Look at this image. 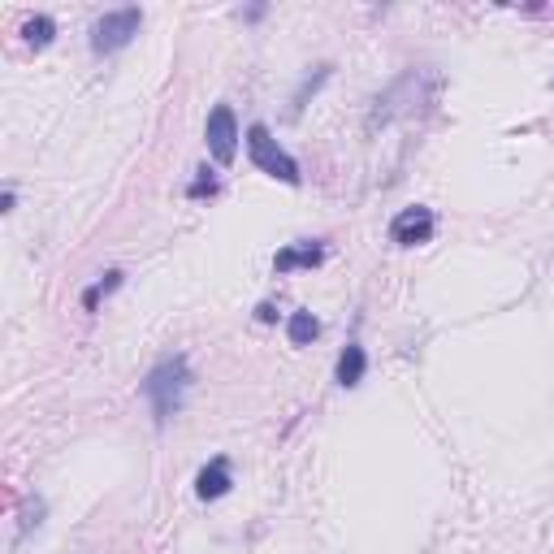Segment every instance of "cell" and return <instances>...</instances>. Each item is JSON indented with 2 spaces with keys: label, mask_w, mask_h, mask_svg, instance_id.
I'll return each instance as SVG.
<instances>
[{
  "label": "cell",
  "mask_w": 554,
  "mask_h": 554,
  "mask_svg": "<svg viewBox=\"0 0 554 554\" xmlns=\"http://www.w3.org/2000/svg\"><path fill=\"white\" fill-rule=\"evenodd\" d=\"M40 515H44V503L35 498V503H31V511H26V520H23V529H18V532L26 537V532H31V524H40Z\"/></svg>",
  "instance_id": "5bb4252c"
},
{
  "label": "cell",
  "mask_w": 554,
  "mask_h": 554,
  "mask_svg": "<svg viewBox=\"0 0 554 554\" xmlns=\"http://www.w3.org/2000/svg\"><path fill=\"white\" fill-rule=\"evenodd\" d=\"M321 333V321L312 316V312H290V321H286V338L295 342V347H308L312 338Z\"/></svg>",
  "instance_id": "30bf717a"
},
{
  "label": "cell",
  "mask_w": 554,
  "mask_h": 554,
  "mask_svg": "<svg viewBox=\"0 0 554 554\" xmlns=\"http://www.w3.org/2000/svg\"><path fill=\"white\" fill-rule=\"evenodd\" d=\"M256 321H260V325H273V321H277V308H273V304H260V308H256Z\"/></svg>",
  "instance_id": "9a60e30c"
},
{
  "label": "cell",
  "mask_w": 554,
  "mask_h": 554,
  "mask_svg": "<svg viewBox=\"0 0 554 554\" xmlns=\"http://www.w3.org/2000/svg\"><path fill=\"white\" fill-rule=\"evenodd\" d=\"M247 152H251V165L260 169V174L277 177V182H286V186H299L304 174H299V165H295V156L268 134L265 122H251L247 126Z\"/></svg>",
  "instance_id": "7a4b0ae2"
},
{
  "label": "cell",
  "mask_w": 554,
  "mask_h": 554,
  "mask_svg": "<svg viewBox=\"0 0 554 554\" xmlns=\"http://www.w3.org/2000/svg\"><path fill=\"white\" fill-rule=\"evenodd\" d=\"M325 260V247L321 243H290L273 256V268L277 273H295V268H316Z\"/></svg>",
  "instance_id": "52a82bcc"
},
{
  "label": "cell",
  "mask_w": 554,
  "mask_h": 554,
  "mask_svg": "<svg viewBox=\"0 0 554 554\" xmlns=\"http://www.w3.org/2000/svg\"><path fill=\"white\" fill-rule=\"evenodd\" d=\"M14 204H18V195H14V191H5V195H0V213H14Z\"/></svg>",
  "instance_id": "2e32d148"
},
{
  "label": "cell",
  "mask_w": 554,
  "mask_h": 554,
  "mask_svg": "<svg viewBox=\"0 0 554 554\" xmlns=\"http://www.w3.org/2000/svg\"><path fill=\"white\" fill-rule=\"evenodd\" d=\"M330 69H333V66H321V69H316V74H312V78H304V87L295 91V100H290V117H299V113H304V104H308V95H316V91H321V83L330 78Z\"/></svg>",
  "instance_id": "7c38bea8"
},
{
  "label": "cell",
  "mask_w": 554,
  "mask_h": 554,
  "mask_svg": "<svg viewBox=\"0 0 554 554\" xmlns=\"http://www.w3.org/2000/svg\"><path fill=\"white\" fill-rule=\"evenodd\" d=\"M139 26H143V9H113L104 18H95L91 26V52L95 57H109V52H122V48L131 44L134 35H139Z\"/></svg>",
  "instance_id": "3957f363"
},
{
  "label": "cell",
  "mask_w": 554,
  "mask_h": 554,
  "mask_svg": "<svg viewBox=\"0 0 554 554\" xmlns=\"http://www.w3.org/2000/svg\"><path fill=\"white\" fill-rule=\"evenodd\" d=\"M186 390H191V364H186V355L160 359L152 373H148V381H143V399L152 403V421L169 424V416L182 412Z\"/></svg>",
  "instance_id": "6da1fadb"
},
{
  "label": "cell",
  "mask_w": 554,
  "mask_h": 554,
  "mask_svg": "<svg viewBox=\"0 0 554 554\" xmlns=\"http://www.w3.org/2000/svg\"><path fill=\"white\" fill-rule=\"evenodd\" d=\"M230 486H234V472H230V459H225V455L208 459V464L200 468V477H195V494H200L204 503H217V498H225V494H230Z\"/></svg>",
  "instance_id": "8992f818"
},
{
  "label": "cell",
  "mask_w": 554,
  "mask_h": 554,
  "mask_svg": "<svg viewBox=\"0 0 554 554\" xmlns=\"http://www.w3.org/2000/svg\"><path fill=\"white\" fill-rule=\"evenodd\" d=\"M433 213L424 208V204H412V208H403L399 217L390 222V239L399 247H421V243H429L433 239Z\"/></svg>",
  "instance_id": "5b68a950"
},
{
  "label": "cell",
  "mask_w": 554,
  "mask_h": 554,
  "mask_svg": "<svg viewBox=\"0 0 554 554\" xmlns=\"http://www.w3.org/2000/svg\"><path fill=\"white\" fill-rule=\"evenodd\" d=\"M186 195H191V200H204V195H217V177L208 174V169H200V177H195V182L186 186Z\"/></svg>",
  "instance_id": "4fadbf2b"
},
{
  "label": "cell",
  "mask_w": 554,
  "mask_h": 554,
  "mask_svg": "<svg viewBox=\"0 0 554 554\" xmlns=\"http://www.w3.org/2000/svg\"><path fill=\"white\" fill-rule=\"evenodd\" d=\"M364 368H368V355L359 342H347V351L338 355V386L342 390H355L364 381Z\"/></svg>",
  "instance_id": "ba28073f"
},
{
  "label": "cell",
  "mask_w": 554,
  "mask_h": 554,
  "mask_svg": "<svg viewBox=\"0 0 554 554\" xmlns=\"http://www.w3.org/2000/svg\"><path fill=\"white\" fill-rule=\"evenodd\" d=\"M23 40L40 52V48H48L52 40H57V23H52L48 14H35V18H26L23 23Z\"/></svg>",
  "instance_id": "9c48e42d"
},
{
  "label": "cell",
  "mask_w": 554,
  "mask_h": 554,
  "mask_svg": "<svg viewBox=\"0 0 554 554\" xmlns=\"http://www.w3.org/2000/svg\"><path fill=\"white\" fill-rule=\"evenodd\" d=\"M204 143H208V156H213L217 165H234V156H239V122H234V109H230V104H217V109L208 113Z\"/></svg>",
  "instance_id": "277c9868"
},
{
  "label": "cell",
  "mask_w": 554,
  "mask_h": 554,
  "mask_svg": "<svg viewBox=\"0 0 554 554\" xmlns=\"http://www.w3.org/2000/svg\"><path fill=\"white\" fill-rule=\"evenodd\" d=\"M122 277H126L122 268H109V273H104V277H100V282H95V286H91L87 295H83V308L95 312V308H100V299H104V295H113V290L122 286Z\"/></svg>",
  "instance_id": "8fae6325"
}]
</instances>
